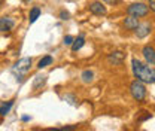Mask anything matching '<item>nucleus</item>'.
Instances as JSON below:
<instances>
[{"mask_svg":"<svg viewBox=\"0 0 155 131\" xmlns=\"http://www.w3.org/2000/svg\"><path fill=\"white\" fill-rule=\"evenodd\" d=\"M104 3H107V5H115V3H118V0H103Z\"/></svg>","mask_w":155,"mask_h":131,"instance_id":"23","label":"nucleus"},{"mask_svg":"<svg viewBox=\"0 0 155 131\" xmlns=\"http://www.w3.org/2000/svg\"><path fill=\"white\" fill-rule=\"evenodd\" d=\"M0 3H2V0H0Z\"/></svg>","mask_w":155,"mask_h":131,"instance_id":"25","label":"nucleus"},{"mask_svg":"<svg viewBox=\"0 0 155 131\" xmlns=\"http://www.w3.org/2000/svg\"><path fill=\"white\" fill-rule=\"evenodd\" d=\"M64 100H66L69 104H72V106H78V100L73 94H66V95H64Z\"/></svg>","mask_w":155,"mask_h":131,"instance_id":"18","label":"nucleus"},{"mask_svg":"<svg viewBox=\"0 0 155 131\" xmlns=\"http://www.w3.org/2000/svg\"><path fill=\"white\" fill-rule=\"evenodd\" d=\"M127 14H128V17H133V18H137V19L143 18V17H146L149 14V8L145 3H142V2L133 3V5H130L127 8Z\"/></svg>","mask_w":155,"mask_h":131,"instance_id":"3","label":"nucleus"},{"mask_svg":"<svg viewBox=\"0 0 155 131\" xmlns=\"http://www.w3.org/2000/svg\"><path fill=\"white\" fill-rule=\"evenodd\" d=\"M142 54H143V58L146 61L148 66H154L155 64V49L152 45H145L143 49H142Z\"/></svg>","mask_w":155,"mask_h":131,"instance_id":"6","label":"nucleus"},{"mask_svg":"<svg viewBox=\"0 0 155 131\" xmlns=\"http://www.w3.org/2000/svg\"><path fill=\"white\" fill-rule=\"evenodd\" d=\"M24 2H28V0H24Z\"/></svg>","mask_w":155,"mask_h":131,"instance_id":"24","label":"nucleus"},{"mask_svg":"<svg viewBox=\"0 0 155 131\" xmlns=\"http://www.w3.org/2000/svg\"><path fill=\"white\" fill-rule=\"evenodd\" d=\"M81 79H82V82H85V84L93 82V79H94V72H93V70H84L82 75H81Z\"/></svg>","mask_w":155,"mask_h":131,"instance_id":"16","label":"nucleus"},{"mask_svg":"<svg viewBox=\"0 0 155 131\" xmlns=\"http://www.w3.org/2000/svg\"><path fill=\"white\" fill-rule=\"evenodd\" d=\"M134 33L139 39H145L146 36H149L152 33V24L148 22V21L146 22H139V25L136 27Z\"/></svg>","mask_w":155,"mask_h":131,"instance_id":"5","label":"nucleus"},{"mask_svg":"<svg viewBox=\"0 0 155 131\" xmlns=\"http://www.w3.org/2000/svg\"><path fill=\"white\" fill-rule=\"evenodd\" d=\"M124 60H125V54L122 51H114L107 55V63L112 66H121Z\"/></svg>","mask_w":155,"mask_h":131,"instance_id":"7","label":"nucleus"},{"mask_svg":"<svg viewBox=\"0 0 155 131\" xmlns=\"http://www.w3.org/2000/svg\"><path fill=\"white\" fill-rule=\"evenodd\" d=\"M31 64H33V60H31L30 57H25V58L18 60V61L12 66V73L17 76V80L22 82V75H25L27 72H30Z\"/></svg>","mask_w":155,"mask_h":131,"instance_id":"2","label":"nucleus"},{"mask_svg":"<svg viewBox=\"0 0 155 131\" xmlns=\"http://www.w3.org/2000/svg\"><path fill=\"white\" fill-rule=\"evenodd\" d=\"M73 36H70V34H67V36H64L63 39V43L66 45V46H72V43H73Z\"/></svg>","mask_w":155,"mask_h":131,"instance_id":"19","label":"nucleus"},{"mask_svg":"<svg viewBox=\"0 0 155 131\" xmlns=\"http://www.w3.org/2000/svg\"><path fill=\"white\" fill-rule=\"evenodd\" d=\"M79 125H64L60 128H49L48 131H76Z\"/></svg>","mask_w":155,"mask_h":131,"instance_id":"17","label":"nucleus"},{"mask_svg":"<svg viewBox=\"0 0 155 131\" xmlns=\"http://www.w3.org/2000/svg\"><path fill=\"white\" fill-rule=\"evenodd\" d=\"M85 45V38H84V34H79L78 38L73 39V43H72V51L73 52H78L82 46Z\"/></svg>","mask_w":155,"mask_h":131,"instance_id":"11","label":"nucleus"},{"mask_svg":"<svg viewBox=\"0 0 155 131\" xmlns=\"http://www.w3.org/2000/svg\"><path fill=\"white\" fill-rule=\"evenodd\" d=\"M40 14H42L40 8H39V6H33L31 11H30V14H28V22H30V24H35V22L38 21V18L40 17Z\"/></svg>","mask_w":155,"mask_h":131,"instance_id":"12","label":"nucleus"},{"mask_svg":"<svg viewBox=\"0 0 155 131\" xmlns=\"http://www.w3.org/2000/svg\"><path fill=\"white\" fill-rule=\"evenodd\" d=\"M48 80V76L46 75H36L33 79V90H40Z\"/></svg>","mask_w":155,"mask_h":131,"instance_id":"10","label":"nucleus"},{"mask_svg":"<svg viewBox=\"0 0 155 131\" xmlns=\"http://www.w3.org/2000/svg\"><path fill=\"white\" fill-rule=\"evenodd\" d=\"M30 119H31V118H30L28 115H22V116H21V121H22V122H28Z\"/></svg>","mask_w":155,"mask_h":131,"instance_id":"22","label":"nucleus"},{"mask_svg":"<svg viewBox=\"0 0 155 131\" xmlns=\"http://www.w3.org/2000/svg\"><path fill=\"white\" fill-rule=\"evenodd\" d=\"M130 93H131V97L134 98L136 101H143L145 97H146V87L140 80H136L134 79L130 84Z\"/></svg>","mask_w":155,"mask_h":131,"instance_id":"4","label":"nucleus"},{"mask_svg":"<svg viewBox=\"0 0 155 131\" xmlns=\"http://www.w3.org/2000/svg\"><path fill=\"white\" fill-rule=\"evenodd\" d=\"M137 25H139V19H137V18H133V17H127V18L124 19V27H125L127 30H133V31H134Z\"/></svg>","mask_w":155,"mask_h":131,"instance_id":"13","label":"nucleus"},{"mask_svg":"<svg viewBox=\"0 0 155 131\" xmlns=\"http://www.w3.org/2000/svg\"><path fill=\"white\" fill-rule=\"evenodd\" d=\"M52 61H54V58H52L51 55L42 57V58L39 60V63H38V69L39 70H42V69H45V67L51 66V64H52Z\"/></svg>","mask_w":155,"mask_h":131,"instance_id":"14","label":"nucleus"},{"mask_svg":"<svg viewBox=\"0 0 155 131\" xmlns=\"http://www.w3.org/2000/svg\"><path fill=\"white\" fill-rule=\"evenodd\" d=\"M148 2H149V6H148V8H149L151 11H155V0H148Z\"/></svg>","mask_w":155,"mask_h":131,"instance_id":"21","label":"nucleus"},{"mask_svg":"<svg viewBox=\"0 0 155 131\" xmlns=\"http://www.w3.org/2000/svg\"><path fill=\"white\" fill-rule=\"evenodd\" d=\"M88 9H90L91 14L98 15V17H103V15L107 14V9H106V6H104L101 2H93V3L88 6Z\"/></svg>","mask_w":155,"mask_h":131,"instance_id":"8","label":"nucleus"},{"mask_svg":"<svg viewBox=\"0 0 155 131\" xmlns=\"http://www.w3.org/2000/svg\"><path fill=\"white\" fill-rule=\"evenodd\" d=\"M15 25V21L11 17H0V31H9Z\"/></svg>","mask_w":155,"mask_h":131,"instance_id":"9","label":"nucleus"},{"mask_svg":"<svg viewBox=\"0 0 155 131\" xmlns=\"http://www.w3.org/2000/svg\"><path fill=\"white\" fill-rule=\"evenodd\" d=\"M70 18V14L66 11V9H61L60 11V19H63V21H66V19Z\"/></svg>","mask_w":155,"mask_h":131,"instance_id":"20","label":"nucleus"},{"mask_svg":"<svg viewBox=\"0 0 155 131\" xmlns=\"http://www.w3.org/2000/svg\"><path fill=\"white\" fill-rule=\"evenodd\" d=\"M12 107H14V100H9L8 103H3L0 106V116H6L8 113L11 112Z\"/></svg>","mask_w":155,"mask_h":131,"instance_id":"15","label":"nucleus"},{"mask_svg":"<svg viewBox=\"0 0 155 131\" xmlns=\"http://www.w3.org/2000/svg\"><path fill=\"white\" fill-rule=\"evenodd\" d=\"M131 69H133V75H134L136 80H140L142 84H151V85L155 82L154 67L142 63L137 58H133L131 60Z\"/></svg>","mask_w":155,"mask_h":131,"instance_id":"1","label":"nucleus"}]
</instances>
